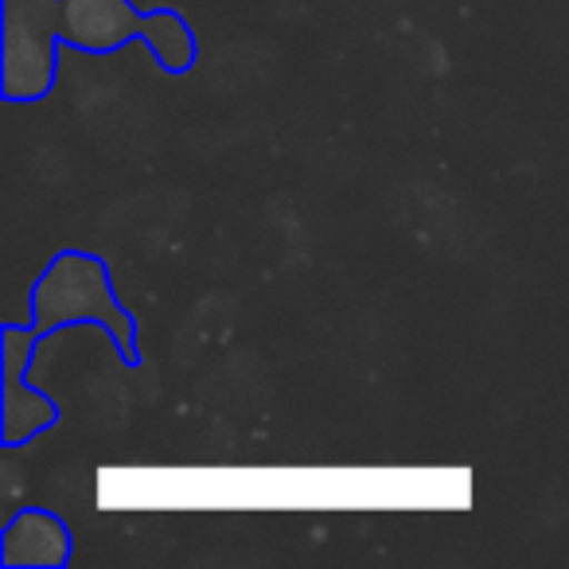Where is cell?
Segmentation results:
<instances>
[{
  "mask_svg": "<svg viewBox=\"0 0 569 569\" xmlns=\"http://www.w3.org/2000/svg\"><path fill=\"white\" fill-rule=\"evenodd\" d=\"M141 43L149 48V56L157 59V67L172 79L196 71L199 59V40L196 28L180 17L176 9H157L144 12V28H141Z\"/></svg>",
  "mask_w": 569,
  "mask_h": 569,
  "instance_id": "6",
  "label": "cell"
},
{
  "mask_svg": "<svg viewBox=\"0 0 569 569\" xmlns=\"http://www.w3.org/2000/svg\"><path fill=\"white\" fill-rule=\"evenodd\" d=\"M71 558V522L48 507H20L0 530V569H63Z\"/></svg>",
  "mask_w": 569,
  "mask_h": 569,
  "instance_id": "5",
  "label": "cell"
},
{
  "mask_svg": "<svg viewBox=\"0 0 569 569\" xmlns=\"http://www.w3.org/2000/svg\"><path fill=\"white\" fill-rule=\"evenodd\" d=\"M144 12L133 0H63L59 40L82 56H113L126 43L141 40Z\"/></svg>",
  "mask_w": 569,
  "mask_h": 569,
  "instance_id": "4",
  "label": "cell"
},
{
  "mask_svg": "<svg viewBox=\"0 0 569 569\" xmlns=\"http://www.w3.org/2000/svg\"><path fill=\"white\" fill-rule=\"evenodd\" d=\"M63 0H0V98L32 106L59 82Z\"/></svg>",
  "mask_w": 569,
  "mask_h": 569,
  "instance_id": "2",
  "label": "cell"
},
{
  "mask_svg": "<svg viewBox=\"0 0 569 569\" xmlns=\"http://www.w3.org/2000/svg\"><path fill=\"white\" fill-rule=\"evenodd\" d=\"M32 325L48 340L56 332L79 325H98L113 343V356L126 367H141V340H137V317L126 309V301L113 289L110 266L102 253L67 246L48 261L36 277L32 293Z\"/></svg>",
  "mask_w": 569,
  "mask_h": 569,
  "instance_id": "1",
  "label": "cell"
},
{
  "mask_svg": "<svg viewBox=\"0 0 569 569\" xmlns=\"http://www.w3.org/2000/svg\"><path fill=\"white\" fill-rule=\"evenodd\" d=\"M43 336L36 325H0V445L24 449L59 426V402L28 387L36 348Z\"/></svg>",
  "mask_w": 569,
  "mask_h": 569,
  "instance_id": "3",
  "label": "cell"
}]
</instances>
